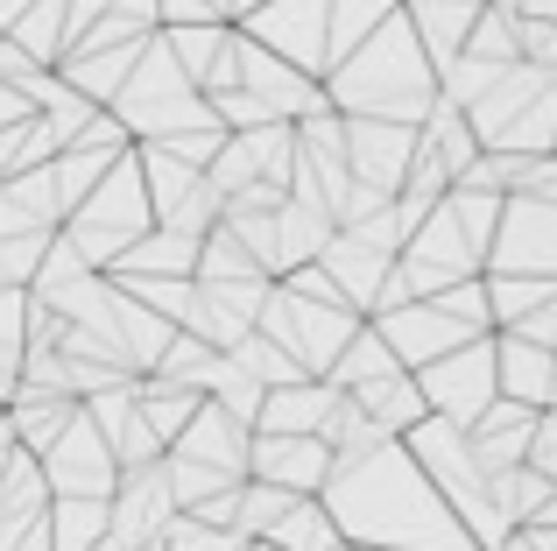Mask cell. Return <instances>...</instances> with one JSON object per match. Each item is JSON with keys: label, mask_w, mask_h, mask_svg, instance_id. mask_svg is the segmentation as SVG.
<instances>
[{"label": "cell", "mask_w": 557, "mask_h": 551, "mask_svg": "<svg viewBox=\"0 0 557 551\" xmlns=\"http://www.w3.org/2000/svg\"><path fill=\"white\" fill-rule=\"evenodd\" d=\"M346 396H354V403H360V411L374 417L381 431H409V425H417V417H431V411H423V396H417V389H409V375H403V368L374 375V382H354V389H346Z\"/></svg>", "instance_id": "cell-4"}, {"label": "cell", "mask_w": 557, "mask_h": 551, "mask_svg": "<svg viewBox=\"0 0 557 551\" xmlns=\"http://www.w3.org/2000/svg\"><path fill=\"white\" fill-rule=\"evenodd\" d=\"M494 389H502L508 403L550 411V389H557V346H536V340H516V332H502V346H494Z\"/></svg>", "instance_id": "cell-3"}, {"label": "cell", "mask_w": 557, "mask_h": 551, "mask_svg": "<svg viewBox=\"0 0 557 551\" xmlns=\"http://www.w3.org/2000/svg\"><path fill=\"white\" fill-rule=\"evenodd\" d=\"M247 474L255 481H269V488H311V481H325L332 488V453L318 439H304V431H255V453H247Z\"/></svg>", "instance_id": "cell-2"}, {"label": "cell", "mask_w": 557, "mask_h": 551, "mask_svg": "<svg viewBox=\"0 0 557 551\" xmlns=\"http://www.w3.org/2000/svg\"><path fill=\"white\" fill-rule=\"evenodd\" d=\"M522 467H530V474H544V481L557 488V411H536V425H530V453H522Z\"/></svg>", "instance_id": "cell-5"}, {"label": "cell", "mask_w": 557, "mask_h": 551, "mask_svg": "<svg viewBox=\"0 0 557 551\" xmlns=\"http://www.w3.org/2000/svg\"><path fill=\"white\" fill-rule=\"evenodd\" d=\"M170 453L190 460V467H212L226 474V481H247V453H255V425H240V417H226L219 403H198V417L170 439Z\"/></svg>", "instance_id": "cell-1"}]
</instances>
